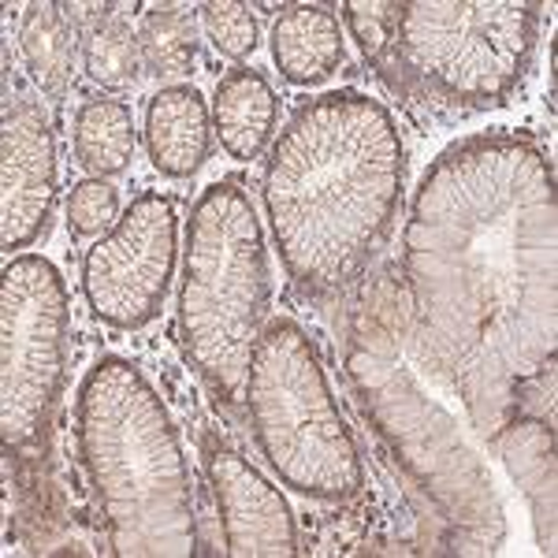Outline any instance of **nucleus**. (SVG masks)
<instances>
[{
  "label": "nucleus",
  "instance_id": "nucleus-1",
  "mask_svg": "<svg viewBox=\"0 0 558 558\" xmlns=\"http://www.w3.org/2000/svg\"><path fill=\"white\" fill-rule=\"evenodd\" d=\"M399 291L421 365L488 439L558 347L555 168L533 138L470 134L432 160L402 231Z\"/></svg>",
  "mask_w": 558,
  "mask_h": 558
},
{
  "label": "nucleus",
  "instance_id": "nucleus-2",
  "mask_svg": "<svg viewBox=\"0 0 558 558\" xmlns=\"http://www.w3.org/2000/svg\"><path fill=\"white\" fill-rule=\"evenodd\" d=\"M260 197L279 265L305 299L354 287L407 197V142L395 116L357 89L305 101L268 146Z\"/></svg>",
  "mask_w": 558,
  "mask_h": 558
},
{
  "label": "nucleus",
  "instance_id": "nucleus-3",
  "mask_svg": "<svg viewBox=\"0 0 558 558\" xmlns=\"http://www.w3.org/2000/svg\"><path fill=\"white\" fill-rule=\"evenodd\" d=\"M347 380L362 417L428 499L444 525V551L484 558L507 544V510L484 454L444 407L436 376L410 343L407 305L391 272L373 276L347 324Z\"/></svg>",
  "mask_w": 558,
  "mask_h": 558
},
{
  "label": "nucleus",
  "instance_id": "nucleus-4",
  "mask_svg": "<svg viewBox=\"0 0 558 558\" xmlns=\"http://www.w3.org/2000/svg\"><path fill=\"white\" fill-rule=\"evenodd\" d=\"M75 444L120 558H191L197 521L172 410L131 357L105 354L78 384Z\"/></svg>",
  "mask_w": 558,
  "mask_h": 558
},
{
  "label": "nucleus",
  "instance_id": "nucleus-5",
  "mask_svg": "<svg viewBox=\"0 0 558 558\" xmlns=\"http://www.w3.org/2000/svg\"><path fill=\"white\" fill-rule=\"evenodd\" d=\"M536 0H384L373 64L417 101L484 112L507 105L536 60Z\"/></svg>",
  "mask_w": 558,
  "mask_h": 558
},
{
  "label": "nucleus",
  "instance_id": "nucleus-6",
  "mask_svg": "<svg viewBox=\"0 0 558 558\" xmlns=\"http://www.w3.org/2000/svg\"><path fill=\"white\" fill-rule=\"evenodd\" d=\"M268 242L250 194L231 179L205 186L191 209L179 279V339L186 362L231 402L246 384L268 324Z\"/></svg>",
  "mask_w": 558,
  "mask_h": 558
},
{
  "label": "nucleus",
  "instance_id": "nucleus-7",
  "mask_svg": "<svg viewBox=\"0 0 558 558\" xmlns=\"http://www.w3.org/2000/svg\"><path fill=\"white\" fill-rule=\"evenodd\" d=\"M242 395L257 451L283 488L317 502L362 495V451L331 395L320 350L302 324L291 317L265 324Z\"/></svg>",
  "mask_w": 558,
  "mask_h": 558
},
{
  "label": "nucleus",
  "instance_id": "nucleus-8",
  "mask_svg": "<svg viewBox=\"0 0 558 558\" xmlns=\"http://www.w3.org/2000/svg\"><path fill=\"white\" fill-rule=\"evenodd\" d=\"M71 310L60 268L41 254L8 260L0 283V439L31 451L68 384Z\"/></svg>",
  "mask_w": 558,
  "mask_h": 558
},
{
  "label": "nucleus",
  "instance_id": "nucleus-9",
  "mask_svg": "<svg viewBox=\"0 0 558 558\" xmlns=\"http://www.w3.org/2000/svg\"><path fill=\"white\" fill-rule=\"evenodd\" d=\"M179 257V213L160 191L138 194L128 213L86 250L78 287L97 320L142 331L165 310Z\"/></svg>",
  "mask_w": 558,
  "mask_h": 558
},
{
  "label": "nucleus",
  "instance_id": "nucleus-10",
  "mask_svg": "<svg viewBox=\"0 0 558 558\" xmlns=\"http://www.w3.org/2000/svg\"><path fill=\"white\" fill-rule=\"evenodd\" d=\"M57 134L38 101H8L0 131V250L34 246L57 209Z\"/></svg>",
  "mask_w": 558,
  "mask_h": 558
},
{
  "label": "nucleus",
  "instance_id": "nucleus-11",
  "mask_svg": "<svg viewBox=\"0 0 558 558\" xmlns=\"http://www.w3.org/2000/svg\"><path fill=\"white\" fill-rule=\"evenodd\" d=\"M205 473L220 510L223 544H228L223 551L235 558L299 555V525L291 502L250 458L216 444L205 451Z\"/></svg>",
  "mask_w": 558,
  "mask_h": 558
},
{
  "label": "nucleus",
  "instance_id": "nucleus-12",
  "mask_svg": "<svg viewBox=\"0 0 558 558\" xmlns=\"http://www.w3.org/2000/svg\"><path fill=\"white\" fill-rule=\"evenodd\" d=\"M484 444L502 462L518 492L525 495L539 555L558 551V458H555V425L533 413H510Z\"/></svg>",
  "mask_w": 558,
  "mask_h": 558
},
{
  "label": "nucleus",
  "instance_id": "nucleus-13",
  "mask_svg": "<svg viewBox=\"0 0 558 558\" xmlns=\"http://www.w3.org/2000/svg\"><path fill=\"white\" fill-rule=\"evenodd\" d=\"M149 165L168 179H191L213 153V108L191 83L165 86L146 105Z\"/></svg>",
  "mask_w": 558,
  "mask_h": 558
},
{
  "label": "nucleus",
  "instance_id": "nucleus-14",
  "mask_svg": "<svg viewBox=\"0 0 558 558\" xmlns=\"http://www.w3.org/2000/svg\"><path fill=\"white\" fill-rule=\"evenodd\" d=\"M347 38L324 4H287L272 23V60L291 86H320L339 71Z\"/></svg>",
  "mask_w": 558,
  "mask_h": 558
},
{
  "label": "nucleus",
  "instance_id": "nucleus-15",
  "mask_svg": "<svg viewBox=\"0 0 558 558\" xmlns=\"http://www.w3.org/2000/svg\"><path fill=\"white\" fill-rule=\"evenodd\" d=\"M279 97L272 83L254 68H231L213 94V134L231 160H257L272 146Z\"/></svg>",
  "mask_w": 558,
  "mask_h": 558
},
{
  "label": "nucleus",
  "instance_id": "nucleus-16",
  "mask_svg": "<svg viewBox=\"0 0 558 558\" xmlns=\"http://www.w3.org/2000/svg\"><path fill=\"white\" fill-rule=\"evenodd\" d=\"M75 157L94 179L120 175L131 168L138 131H134L131 105L120 97H94L75 112Z\"/></svg>",
  "mask_w": 558,
  "mask_h": 558
},
{
  "label": "nucleus",
  "instance_id": "nucleus-17",
  "mask_svg": "<svg viewBox=\"0 0 558 558\" xmlns=\"http://www.w3.org/2000/svg\"><path fill=\"white\" fill-rule=\"evenodd\" d=\"M75 26L68 23L60 4H31L20 23V57L26 64L31 83L49 97H60L68 89L71 68H75Z\"/></svg>",
  "mask_w": 558,
  "mask_h": 558
},
{
  "label": "nucleus",
  "instance_id": "nucleus-18",
  "mask_svg": "<svg viewBox=\"0 0 558 558\" xmlns=\"http://www.w3.org/2000/svg\"><path fill=\"white\" fill-rule=\"evenodd\" d=\"M142 68L157 78H179L197 64V23L183 4H157L142 15Z\"/></svg>",
  "mask_w": 558,
  "mask_h": 558
},
{
  "label": "nucleus",
  "instance_id": "nucleus-19",
  "mask_svg": "<svg viewBox=\"0 0 558 558\" xmlns=\"http://www.w3.org/2000/svg\"><path fill=\"white\" fill-rule=\"evenodd\" d=\"M142 68V49L138 34L131 31V23L120 12L105 15L101 23H94L83 34V71L94 86L101 89H128L134 86Z\"/></svg>",
  "mask_w": 558,
  "mask_h": 558
},
{
  "label": "nucleus",
  "instance_id": "nucleus-20",
  "mask_svg": "<svg viewBox=\"0 0 558 558\" xmlns=\"http://www.w3.org/2000/svg\"><path fill=\"white\" fill-rule=\"evenodd\" d=\"M202 26L213 49L228 60H246L257 49V20L250 4L209 0V4H202Z\"/></svg>",
  "mask_w": 558,
  "mask_h": 558
},
{
  "label": "nucleus",
  "instance_id": "nucleus-21",
  "mask_svg": "<svg viewBox=\"0 0 558 558\" xmlns=\"http://www.w3.org/2000/svg\"><path fill=\"white\" fill-rule=\"evenodd\" d=\"M120 191L105 179H83L68 194V223L75 235H108L120 220Z\"/></svg>",
  "mask_w": 558,
  "mask_h": 558
}]
</instances>
